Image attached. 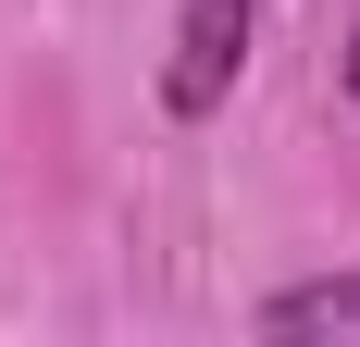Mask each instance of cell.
<instances>
[{
    "mask_svg": "<svg viewBox=\"0 0 360 347\" xmlns=\"http://www.w3.org/2000/svg\"><path fill=\"white\" fill-rule=\"evenodd\" d=\"M348 100H360V37H348Z\"/></svg>",
    "mask_w": 360,
    "mask_h": 347,
    "instance_id": "3",
    "label": "cell"
},
{
    "mask_svg": "<svg viewBox=\"0 0 360 347\" xmlns=\"http://www.w3.org/2000/svg\"><path fill=\"white\" fill-rule=\"evenodd\" d=\"M249 25H261V0H186L174 13V63H162V112H174V124H212V112L236 100Z\"/></svg>",
    "mask_w": 360,
    "mask_h": 347,
    "instance_id": "1",
    "label": "cell"
},
{
    "mask_svg": "<svg viewBox=\"0 0 360 347\" xmlns=\"http://www.w3.org/2000/svg\"><path fill=\"white\" fill-rule=\"evenodd\" d=\"M261 335H348V347H360V273L274 285V298H261Z\"/></svg>",
    "mask_w": 360,
    "mask_h": 347,
    "instance_id": "2",
    "label": "cell"
}]
</instances>
